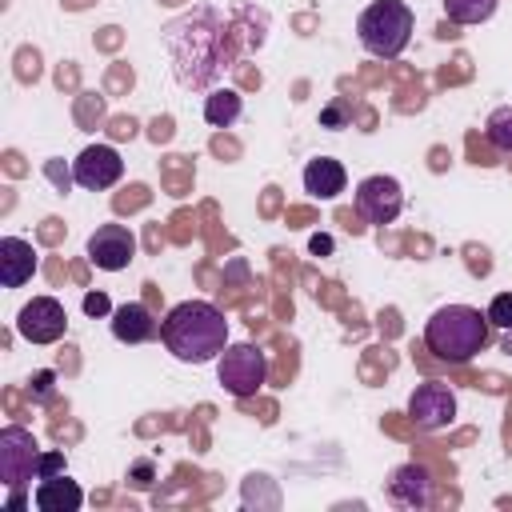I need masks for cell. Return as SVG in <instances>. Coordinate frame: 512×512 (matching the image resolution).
Returning <instances> with one entry per match:
<instances>
[{
  "label": "cell",
  "instance_id": "6da1fadb",
  "mask_svg": "<svg viewBox=\"0 0 512 512\" xmlns=\"http://www.w3.org/2000/svg\"><path fill=\"white\" fill-rule=\"evenodd\" d=\"M160 340L180 364H208L228 348V320L208 300H180L160 320Z\"/></svg>",
  "mask_w": 512,
  "mask_h": 512
},
{
  "label": "cell",
  "instance_id": "7a4b0ae2",
  "mask_svg": "<svg viewBox=\"0 0 512 512\" xmlns=\"http://www.w3.org/2000/svg\"><path fill=\"white\" fill-rule=\"evenodd\" d=\"M488 316L472 304H444L424 324V348L444 364H468L488 344Z\"/></svg>",
  "mask_w": 512,
  "mask_h": 512
},
{
  "label": "cell",
  "instance_id": "3957f363",
  "mask_svg": "<svg viewBox=\"0 0 512 512\" xmlns=\"http://www.w3.org/2000/svg\"><path fill=\"white\" fill-rule=\"evenodd\" d=\"M412 28H416V16L404 0H372L356 20L360 44L380 60H396L408 48Z\"/></svg>",
  "mask_w": 512,
  "mask_h": 512
},
{
  "label": "cell",
  "instance_id": "277c9868",
  "mask_svg": "<svg viewBox=\"0 0 512 512\" xmlns=\"http://www.w3.org/2000/svg\"><path fill=\"white\" fill-rule=\"evenodd\" d=\"M216 376L224 384V392H232L236 400H248L264 388L268 380V352L260 344H228L216 356Z\"/></svg>",
  "mask_w": 512,
  "mask_h": 512
},
{
  "label": "cell",
  "instance_id": "5b68a950",
  "mask_svg": "<svg viewBox=\"0 0 512 512\" xmlns=\"http://www.w3.org/2000/svg\"><path fill=\"white\" fill-rule=\"evenodd\" d=\"M352 204H356V212H360L368 224L384 228V224H392V220L400 216V208H404V188H400L396 176H384V172H380V176H364V180L356 184Z\"/></svg>",
  "mask_w": 512,
  "mask_h": 512
},
{
  "label": "cell",
  "instance_id": "8992f818",
  "mask_svg": "<svg viewBox=\"0 0 512 512\" xmlns=\"http://www.w3.org/2000/svg\"><path fill=\"white\" fill-rule=\"evenodd\" d=\"M36 456H40V444L28 428H4L0 432V480L4 488H24L28 480H36Z\"/></svg>",
  "mask_w": 512,
  "mask_h": 512
},
{
  "label": "cell",
  "instance_id": "52a82bcc",
  "mask_svg": "<svg viewBox=\"0 0 512 512\" xmlns=\"http://www.w3.org/2000/svg\"><path fill=\"white\" fill-rule=\"evenodd\" d=\"M16 332L28 344H56L68 332V312L56 296H32L20 312H16Z\"/></svg>",
  "mask_w": 512,
  "mask_h": 512
},
{
  "label": "cell",
  "instance_id": "ba28073f",
  "mask_svg": "<svg viewBox=\"0 0 512 512\" xmlns=\"http://www.w3.org/2000/svg\"><path fill=\"white\" fill-rule=\"evenodd\" d=\"M408 416L420 432H440L456 420V392L440 380H424L408 396Z\"/></svg>",
  "mask_w": 512,
  "mask_h": 512
},
{
  "label": "cell",
  "instance_id": "9c48e42d",
  "mask_svg": "<svg viewBox=\"0 0 512 512\" xmlns=\"http://www.w3.org/2000/svg\"><path fill=\"white\" fill-rule=\"evenodd\" d=\"M124 176V160L112 144H88L76 160H72V180L88 192H104Z\"/></svg>",
  "mask_w": 512,
  "mask_h": 512
},
{
  "label": "cell",
  "instance_id": "30bf717a",
  "mask_svg": "<svg viewBox=\"0 0 512 512\" xmlns=\"http://www.w3.org/2000/svg\"><path fill=\"white\" fill-rule=\"evenodd\" d=\"M84 252H88V260H92L100 272H120V268H128L132 256H136V236H132L124 224H100V228L88 236Z\"/></svg>",
  "mask_w": 512,
  "mask_h": 512
},
{
  "label": "cell",
  "instance_id": "8fae6325",
  "mask_svg": "<svg viewBox=\"0 0 512 512\" xmlns=\"http://www.w3.org/2000/svg\"><path fill=\"white\" fill-rule=\"evenodd\" d=\"M36 248L24 236H4L0 240V284L4 288H24L36 276Z\"/></svg>",
  "mask_w": 512,
  "mask_h": 512
},
{
  "label": "cell",
  "instance_id": "7c38bea8",
  "mask_svg": "<svg viewBox=\"0 0 512 512\" xmlns=\"http://www.w3.org/2000/svg\"><path fill=\"white\" fill-rule=\"evenodd\" d=\"M108 324H112V336H116L120 344H144V340L160 336V324H156V316H152V312H148L140 300H128V304L112 308Z\"/></svg>",
  "mask_w": 512,
  "mask_h": 512
},
{
  "label": "cell",
  "instance_id": "4fadbf2b",
  "mask_svg": "<svg viewBox=\"0 0 512 512\" xmlns=\"http://www.w3.org/2000/svg\"><path fill=\"white\" fill-rule=\"evenodd\" d=\"M388 496L404 508H424L432 504V476L424 464H400L388 480Z\"/></svg>",
  "mask_w": 512,
  "mask_h": 512
},
{
  "label": "cell",
  "instance_id": "5bb4252c",
  "mask_svg": "<svg viewBox=\"0 0 512 512\" xmlns=\"http://www.w3.org/2000/svg\"><path fill=\"white\" fill-rule=\"evenodd\" d=\"M344 184H348V172H344L340 160H332V156L308 160V168H304V192H312L316 200H336L344 192Z\"/></svg>",
  "mask_w": 512,
  "mask_h": 512
},
{
  "label": "cell",
  "instance_id": "9a60e30c",
  "mask_svg": "<svg viewBox=\"0 0 512 512\" xmlns=\"http://www.w3.org/2000/svg\"><path fill=\"white\" fill-rule=\"evenodd\" d=\"M32 500H36V508H40V512H76V508L84 504V492H80V484H76V480H68V476L60 472V476L40 480Z\"/></svg>",
  "mask_w": 512,
  "mask_h": 512
},
{
  "label": "cell",
  "instance_id": "2e32d148",
  "mask_svg": "<svg viewBox=\"0 0 512 512\" xmlns=\"http://www.w3.org/2000/svg\"><path fill=\"white\" fill-rule=\"evenodd\" d=\"M240 112H244V100H240V92H232V88H216V92H208V100H204V120H208L212 128H232V124L240 120Z\"/></svg>",
  "mask_w": 512,
  "mask_h": 512
},
{
  "label": "cell",
  "instance_id": "e0dca14e",
  "mask_svg": "<svg viewBox=\"0 0 512 512\" xmlns=\"http://www.w3.org/2000/svg\"><path fill=\"white\" fill-rule=\"evenodd\" d=\"M500 0H444V16L452 24H484L496 16Z\"/></svg>",
  "mask_w": 512,
  "mask_h": 512
},
{
  "label": "cell",
  "instance_id": "ac0fdd59",
  "mask_svg": "<svg viewBox=\"0 0 512 512\" xmlns=\"http://www.w3.org/2000/svg\"><path fill=\"white\" fill-rule=\"evenodd\" d=\"M484 136H488L492 148L512 152V104L492 108V116H488V124H484Z\"/></svg>",
  "mask_w": 512,
  "mask_h": 512
},
{
  "label": "cell",
  "instance_id": "d6986e66",
  "mask_svg": "<svg viewBox=\"0 0 512 512\" xmlns=\"http://www.w3.org/2000/svg\"><path fill=\"white\" fill-rule=\"evenodd\" d=\"M28 396H32V404H52L56 400V372L52 368H40L28 380Z\"/></svg>",
  "mask_w": 512,
  "mask_h": 512
},
{
  "label": "cell",
  "instance_id": "ffe728a7",
  "mask_svg": "<svg viewBox=\"0 0 512 512\" xmlns=\"http://www.w3.org/2000/svg\"><path fill=\"white\" fill-rule=\"evenodd\" d=\"M488 324H496V328H512V292H500V296H492V304H488Z\"/></svg>",
  "mask_w": 512,
  "mask_h": 512
},
{
  "label": "cell",
  "instance_id": "44dd1931",
  "mask_svg": "<svg viewBox=\"0 0 512 512\" xmlns=\"http://www.w3.org/2000/svg\"><path fill=\"white\" fill-rule=\"evenodd\" d=\"M60 472H64V452H40L36 456V480H48Z\"/></svg>",
  "mask_w": 512,
  "mask_h": 512
},
{
  "label": "cell",
  "instance_id": "7402d4cb",
  "mask_svg": "<svg viewBox=\"0 0 512 512\" xmlns=\"http://www.w3.org/2000/svg\"><path fill=\"white\" fill-rule=\"evenodd\" d=\"M320 124H324V128H344V124H348V104H344V100H332V104L320 112Z\"/></svg>",
  "mask_w": 512,
  "mask_h": 512
},
{
  "label": "cell",
  "instance_id": "603a6c76",
  "mask_svg": "<svg viewBox=\"0 0 512 512\" xmlns=\"http://www.w3.org/2000/svg\"><path fill=\"white\" fill-rule=\"evenodd\" d=\"M84 312H88V316H112V304H108L104 292H88V296H84Z\"/></svg>",
  "mask_w": 512,
  "mask_h": 512
},
{
  "label": "cell",
  "instance_id": "cb8c5ba5",
  "mask_svg": "<svg viewBox=\"0 0 512 512\" xmlns=\"http://www.w3.org/2000/svg\"><path fill=\"white\" fill-rule=\"evenodd\" d=\"M132 480L136 484H152V460H136L132 464Z\"/></svg>",
  "mask_w": 512,
  "mask_h": 512
},
{
  "label": "cell",
  "instance_id": "d4e9b609",
  "mask_svg": "<svg viewBox=\"0 0 512 512\" xmlns=\"http://www.w3.org/2000/svg\"><path fill=\"white\" fill-rule=\"evenodd\" d=\"M312 252L320 256V252H332V240L328 236H312Z\"/></svg>",
  "mask_w": 512,
  "mask_h": 512
}]
</instances>
